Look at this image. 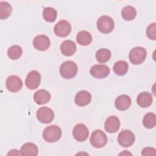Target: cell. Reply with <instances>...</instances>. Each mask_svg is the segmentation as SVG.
Wrapping results in <instances>:
<instances>
[{
  "label": "cell",
  "instance_id": "obj_5",
  "mask_svg": "<svg viewBox=\"0 0 156 156\" xmlns=\"http://www.w3.org/2000/svg\"><path fill=\"white\" fill-rule=\"evenodd\" d=\"M107 143V136L101 130H95L91 133L90 143L95 148H101L105 146Z\"/></svg>",
  "mask_w": 156,
  "mask_h": 156
},
{
  "label": "cell",
  "instance_id": "obj_19",
  "mask_svg": "<svg viewBox=\"0 0 156 156\" xmlns=\"http://www.w3.org/2000/svg\"><path fill=\"white\" fill-rule=\"evenodd\" d=\"M136 102L138 105L143 108L150 106L152 103V96L149 92L140 93L137 97Z\"/></svg>",
  "mask_w": 156,
  "mask_h": 156
},
{
  "label": "cell",
  "instance_id": "obj_7",
  "mask_svg": "<svg viewBox=\"0 0 156 156\" xmlns=\"http://www.w3.org/2000/svg\"><path fill=\"white\" fill-rule=\"evenodd\" d=\"M135 136L132 132L129 130H124L121 131L118 137L119 144L124 147H128L132 146L135 142Z\"/></svg>",
  "mask_w": 156,
  "mask_h": 156
},
{
  "label": "cell",
  "instance_id": "obj_31",
  "mask_svg": "<svg viewBox=\"0 0 156 156\" xmlns=\"http://www.w3.org/2000/svg\"><path fill=\"white\" fill-rule=\"evenodd\" d=\"M18 151H17L16 149H13V150H11L8 154H7V155H19V153L18 152Z\"/></svg>",
  "mask_w": 156,
  "mask_h": 156
},
{
  "label": "cell",
  "instance_id": "obj_3",
  "mask_svg": "<svg viewBox=\"0 0 156 156\" xmlns=\"http://www.w3.org/2000/svg\"><path fill=\"white\" fill-rule=\"evenodd\" d=\"M146 56V50L140 46L135 47L132 49L129 54V60L133 65L141 64L145 60Z\"/></svg>",
  "mask_w": 156,
  "mask_h": 156
},
{
  "label": "cell",
  "instance_id": "obj_25",
  "mask_svg": "<svg viewBox=\"0 0 156 156\" xmlns=\"http://www.w3.org/2000/svg\"><path fill=\"white\" fill-rule=\"evenodd\" d=\"M57 12L56 10L52 7H45L43 10V17L48 22L52 23L55 21Z\"/></svg>",
  "mask_w": 156,
  "mask_h": 156
},
{
  "label": "cell",
  "instance_id": "obj_9",
  "mask_svg": "<svg viewBox=\"0 0 156 156\" xmlns=\"http://www.w3.org/2000/svg\"><path fill=\"white\" fill-rule=\"evenodd\" d=\"M40 81L41 76L40 73L36 70H32L28 73L25 80V84L29 89L34 90L40 85Z\"/></svg>",
  "mask_w": 156,
  "mask_h": 156
},
{
  "label": "cell",
  "instance_id": "obj_21",
  "mask_svg": "<svg viewBox=\"0 0 156 156\" xmlns=\"http://www.w3.org/2000/svg\"><path fill=\"white\" fill-rule=\"evenodd\" d=\"M77 42L82 46H87L92 41V37L90 32L86 30L80 31L76 36Z\"/></svg>",
  "mask_w": 156,
  "mask_h": 156
},
{
  "label": "cell",
  "instance_id": "obj_15",
  "mask_svg": "<svg viewBox=\"0 0 156 156\" xmlns=\"http://www.w3.org/2000/svg\"><path fill=\"white\" fill-rule=\"evenodd\" d=\"M91 100V94L86 91L82 90L79 91L75 97L74 102L76 105L78 106L83 107L88 105Z\"/></svg>",
  "mask_w": 156,
  "mask_h": 156
},
{
  "label": "cell",
  "instance_id": "obj_17",
  "mask_svg": "<svg viewBox=\"0 0 156 156\" xmlns=\"http://www.w3.org/2000/svg\"><path fill=\"white\" fill-rule=\"evenodd\" d=\"M51 99L50 93L43 89L39 90L37 91L34 94V101L39 105L45 104L48 103Z\"/></svg>",
  "mask_w": 156,
  "mask_h": 156
},
{
  "label": "cell",
  "instance_id": "obj_6",
  "mask_svg": "<svg viewBox=\"0 0 156 156\" xmlns=\"http://www.w3.org/2000/svg\"><path fill=\"white\" fill-rule=\"evenodd\" d=\"M38 120L41 123L48 124L54 118V113L53 110L47 107H40L36 113Z\"/></svg>",
  "mask_w": 156,
  "mask_h": 156
},
{
  "label": "cell",
  "instance_id": "obj_32",
  "mask_svg": "<svg viewBox=\"0 0 156 156\" xmlns=\"http://www.w3.org/2000/svg\"><path fill=\"white\" fill-rule=\"evenodd\" d=\"M124 152H121V154H119V155H127V154H129V155H132V154H130V153H129V152H127V151H124Z\"/></svg>",
  "mask_w": 156,
  "mask_h": 156
},
{
  "label": "cell",
  "instance_id": "obj_22",
  "mask_svg": "<svg viewBox=\"0 0 156 156\" xmlns=\"http://www.w3.org/2000/svg\"><path fill=\"white\" fill-rule=\"evenodd\" d=\"M128 63L124 60H119L113 65V71L118 76H124L128 71Z\"/></svg>",
  "mask_w": 156,
  "mask_h": 156
},
{
  "label": "cell",
  "instance_id": "obj_8",
  "mask_svg": "<svg viewBox=\"0 0 156 156\" xmlns=\"http://www.w3.org/2000/svg\"><path fill=\"white\" fill-rule=\"evenodd\" d=\"M89 135V131L87 126L83 124H76L73 130V135L76 140L79 142L85 141Z\"/></svg>",
  "mask_w": 156,
  "mask_h": 156
},
{
  "label": "cell",
  "instance_id": "obj_26",
  "mask_svg": "<svg viewBox=\"0 0 156 156\" xmlns=\"http://www.w3.org/2000/svg\"><path fill=\"white\" fill-rule=\"evenodd\" d=\"M12 8L11 5L7 2H0V19L4 20L7 18L11 14Z\"/></svg>",
  "mask_w": 156,
  "mask_h": 156
},
{
  "label": "cell",
  "instance_id": "obj_4",
  "mask_svg": "<svg viewBox=\"0 0 156 156\" xmlns=\"http://www.w3.org/2000/svg\"><path fill=\"white\" fill-rule=\"evenodd\" d=\"M115 27L113 19L109 16L103 15L99 18L97 21L98 29L103 34H109L112 32Z\"/></svg>",
  "mask_w": 156,
  "mask_h": 156
},
{
  "label": "cell",
  "instance_id": "obj_14",
  "mask_svg": "<svg viewBox=\"0 0 156 156\" xmlns=\"http://www.w3.org/2000/svg\"><path fill=\"white\" fill-rule=\"evenodd\" d=\"M120 127V121L116 116H110L105 121L104 124L105 130L110 133L116 132Z\"/></svg>",
  "mask_w": 156,
  "mask_h": 156
},
{
  "label": "cell",
  "instance_id": "obj_29",
  "mask_svg": "<svg viewBox=\"0 0 156 156\" xmlns=\"http://www.w3.org/2000/svg\"><path fill=\"white\" fill-rule=\"evenodd\" d=\"M146 35L147 37L152 40L156 39V24L153 23L150 24L146 29Z\"/></svg>",
  "mask_w": 156,
  "mask_h": 156
},
{
  "label": "cell",
  "instance_id": "obj_1",
  "mask_svg": "<svg viewBox=\"0 0 156 156\" xmlns=\"http://www.w3.org/2000/svg\"><path fill=\"white\" fill-rule=\"evenodd\" d=\"M62 136V130L56 125H51L46 127L43 132V138L49 143L56 142Z\"/></svg>",
  "mask_w": 156,
  "mask_h": 156
},
{
  "label": "cell",
  "instance_id": "obj_13",
  "mask_svg": "<svg viewBox=\"0 0 156 156\" xmlns=\"http://www.w3.org/2000/svg\"><path fill=\"white\" fill-rule=\"evenodd\" d=\"M51 44L49 38L44 35H39L36 36L33 40L34 48L39 51H44L47 50Z\"/></svg>",
  "mask_w": 156,
  "mask_h": 156
},
{
  "label": "cell",
  "instance_id": "obj_30",
  "mask_svg": "<svg viewBox=\"0 0 156 156\" xmlns=\"http://www.w3.org/2000/svg\"><path fill=\"white\" fill-rule=\"evenodd\" d=\"M155 149L153 147H147L144 148L142 150L141 152V155L143 156H147V155H155L156 152H155Z\"/></svg>",
  "mask_w": 156,
  "mask_h": 156
},
{
  "label": "cell",
  "instance_id": "obj_20",
  "mask_svg": "<svg viewBox=\"0 0 156 156\" xmlns=\"http://www.w3.org/2000/svg\"><path fill=\"white\" fill-rule=\"evenodd\" d=\"M38 147L32 143L24 144L20 150L21 155L23 156H36L38 154Z\"/></svg>",
  "mask_w": 156,
  "mask_h": 156
},
{
  "label": "cell",
  "instance_id": "obj_23",
  "mask_svg": "<svg viewBox=\"0 0 156 156\" xmlns=\"http://www.w3.org/2000/svg\"><path fill=\"white\" fill-rule=\"evenodd\" d=\"M111 51L106 48H102L97 51L96 58L99 63H105L109 60L111 57Z\"/></svg>",
  "mask_w": 156,
  "mask_h": 156
},
{
  "label": "cell",
  "instance_id": "obj_16",
  "mask_svg": "<svg viewBox=\"0 0 156 156\" xmlns=\"http://www.w3.org/2000/svg\"><path fill=\"white\" fill-rule=\"evenodd\" d=\"M131 105L130 98L126 94H122L118 96L115 101V105L119 110H126Z\"/></svg>",
  "mask_w": 156,
  "mask_h": 156
},
{
  "label": "cell",
  "instance_id": "obj_27",
  "mask_svg": "<svg viewBox=\"0 0 156 156\" xmlns=\"http://www.w3.org/2000/svg\"><path fill=\"white\" fill-rule=\"evenodd\" d=\"M144 126L147 129H152L156 124V116L154 113L146 114L143 119Z\"/></svg>",
  "mask_w": 156,
  "mask_h": 156
},
{
  "label": "cell",
  "instance_id": "obj_2",
  "mask_svg": "<svg viewBox=\"0 0 156 156\" xmlns=\"http://www.w3.org/2000/svg\"><path fill=\"white\" fill-rule=\"evenodd\" d=\"M77 65L71 60L63 62L60 66V73L62 77L66 79L73 78L77 73Z\"/></svg>",
  "mask_w": 156,
  "mask_h": 156
},
{
  "label": "cell",
  "instance_id": "obj_12",
  "mask_svg": "<svg viewBox=\"0 0 156 156\" xmlns=\"http://www.w3.org/2000/svg\"><path fill=\"white\" fill-rule=\"evenodd\" d=\"M5 86L9 91L16 93L21 89L23 82L19 77L13 75L8 77L5 82Z\"/></svg>",
  "mask_w": 156,
  "mask_h": 156
},
{
  "label": "cell",
  "instance_id": "obj_10",
  "mask_svg": "<svg viewBox=\"0 0 156 156\" xmlns=\"http://www.w3.org/2000/svg\"><path fill=\"white\" fill-rule=\"evenodd\" d=\"M54 33L59 37H65L68 36L71 31L70 23L66 20H60L54 27Z\"/></svg>",
  "mask_w": 156,
  "mask_h": 156
},
{
  "label": "cell",
  "instance_id": "obj_24",
  "mask_svg": "<svg viewBox=\"0 0 156 156\" xmlns=\"http://www.w3.org/2000/svg\"><path fill=\"white\" fill-rule=\"evenodd\" d=\"M136 15L135 9L130 5L124 7L121 11V15L124 20L126 21H131L133 20Z\"/></svg>",
  "mask_w": 156,
  "mask_h": 156
},
{
  "label": "cell",
  "instance_id": "obj_18",
  "mask_svg": "<svg viewBox=\"0 0 156 156\" xmlns=\"http://www.w3.org/2000/svg\"><path fill=\"white\" fill-rule=\"evenodd\" d=\"M76 45L71 40H65L60 45V51L65 56H71L76 51Z\"/></svg>",
  "mask_w": 156,
  "mask_h": 156
},
{
  "label": "cell",
  "instance_id": "obj_11",
  "mask_svg": "<svg viewBox=\"0 0 156 156\" xmlns=\"http://www.w3.org/2000/svg\"><path fill=\"white\" fill-rule=\"evenodd\" d=\"M90 73L94 78L103 79L110 74V68L105 65H95L91 68Z\"/></svg>",
  "mask_w": 156,
  "mask_h": 156
},
{
  "label": "cell",
  "instance_id": "obj_28",
  "mask_svg": "<svg viewBox=\"0 0 156 156\" xmlns=\"http://www.w3.org/2000/svg\"><path fill=\"white\" fill-rule=\"evenodd\" d=\"M23 53L22 48L18 45H13L10 46L7 51V55L12 60L19 58Z\"/></svg>",
  "mask_w": 156,
  "mask_h": 156
}]
</instances>
